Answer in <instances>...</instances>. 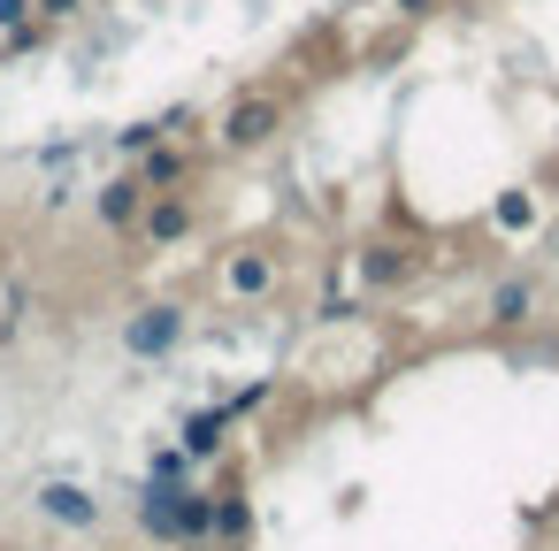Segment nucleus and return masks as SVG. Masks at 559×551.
Returning <instances> with one entry per match:
<instances>
[{
  "label": "nucleus",
  "instance_id": "obj_1",
  "mask_svg": "<svg viewBox=\"0 0 559 551\" xmlns=\"http://www.w3.org/2000/svg\"><path fill=\"white\" fill-rule=\"evenodd\" d=\"M276 131H284V100L276 93H238L215 123V154H261Z\"/></svg>",
  "mask_w": 559,
  "mask_h": 551
},
{
  "label": "nucleus",
  "instance_id": "obj_2",
  "mask_svg": "<svg viewBox=\"0 0 559 551\" xmlns=\"http://www.w3.org/2000/svg\"><path fill=\"white\" fill-rule=\"evenodd\" d=\"M185 330H192V314H185L177 299H154V307H139V314L123 322V352H131V360H169V352L185 345Z\"/></svg>",
  "mask_w": 559,
  "mask_h": 551
},
{
  "label": "nucleus",
  "instance_id": "obj_3",
  "mask_svg": "<svg viewBox=\"0 0 559 551\" xmlns=\"http://www.w3.org/2000/svg\"><path fill=\"white\" fill-rule=\"evenodd\" d=\"M192 230H200V207H192V192H154L131 238H139L146 253H177V245H185Z\"/></svg>",
  "mask_w": 559,
  "mask_h": 551
},
{
  "label": "nucleus",
  "instance_id": "obj_4",
  "mask_svg": "<svg viewBox=\"0 0 559 551\" xmlns=\"http://www.w3.org/2000/svg\"><path fill=\"white\" fill-rule=\"evenodd\" d=\"M146 184H139V169H123V177H108L100 192H93V215H100V230H116V238H131L139 230V215H146Z\"/></svg>",
  "mask_w": 559,
  "mask_h": 551
},
{
  "label": "nucleus",
  "instance_id": "obj_5",
  "mask_svg": "<svg viewBox=\"0 0 559 551\" xmlns=\"http://www.w3.org/2000/svg\"><path fill=\"white\" fill-rule=\"evenodd\" d=\"M276 284H284V261H276L269 245H246V253L223 261V291H230V299H269Z\"/></svg>",
  "mask_w": 559,
  "mask_h": 551
},
{
  "label": "nucleus",
  "instance_id": "obj_6",
  "mask_svg": "<svg viewBox=\"0 0 559 551\" xmlns=\"http://www.w3.org/2000/svg\"><path fill=\"white\" fill-rule=\"evenodd\" d=\"M215 551H253V498L238 475L215 482Z\"/></svg>",
  "mask_w": 559,
  "mask_h": 551
},
{
  "label": "nucleus",
  "instance_id": "obj_7",
  "mask_svg": "<svg viewBox=\"0 0 559 551\" xmlns=\"http://www.w3.org/2000/svg\"><path fill=\"white\" fill-rule=\"evenodd\" d=\"M39 513H47L55 528H78V536H85V528H100V498H93L85 482H62V475H55V482H39Z\"/></svg>",
  "mask_w": 559,
  "mask_h": 551
},
{
  "label": "nucleus",
  "instance_id": "obj_8",
  "mask_svg": "<svg viewBox=\"0 0 559 551\" xmlns=\"http://www.w3.org/2000/svg\"><path fill=\"white\" fill-rule=\"evenodd\" d=\"M131 169H139V184H146V192H185V184H192V169H200V154H185L177 139H162V146H154V154H139Z\"/></svg>",
  "mask_w": 559,
  "mask_h": 551
},
{
  "label": "nucleus",
  "instance_id": "obj_9",
  "mask_svg": "<svg viewBox=\"0 0 559 551\" xmlns=\"http://www.w3.org/2000/svg\"><path fill=\"white\" fill-rule=\"evenodd\" d=\"M483 314H490V330H506V337L528 330V322H536V284H528V276H498L490 299H483Z\"/></svg>",
  "mask_w": 559,
  "mask_h": 551
},
{
  "label": "nucleus",
  "instance_id": "obj_10",
  "mask_svg": "<svg viewBox=\"0 0 559 551\" xmlns=\"http://www.w3.org/2000/svg\"><path fill=\"white\" fill-rule=\"evenodd\" d=\"M177 543L185 551H215V490L177 482Z\"/></svg>",
  "mask_w": 559,
  "mask_h": 551
},
{
  "label": "nucleus",
  "instance_id": "obj_11",
  "mask_svg": "<svg viewBox=\"0 0 559 551\" xmlns=\"http://www.w3.org/2000/svg\"><path fill=\"white\" fill-rule=\"evenodd\" d=\"M353 268H360V284H368V291H399V284L414 276V253H406V245H391V238H368Z\"/></svg>",
  "mask_w": 559,
  "mask_h": 551
},
{
  "label": "nucleus",
  "instance_id": "obj_12",
  "mask_svg": "<svg viewBox=\"0 0 559 551\" xmlns=\"http://www.w3.org/2000/svg\"><path fill=\"white\" fill-rule=\"evenodd\" d=\"M131 513H139V528L154 536V543H177V482H139L131 490Z\"/></svg>",
  "mask_w": 559,
  "mask_h": 551
},
{
  "label": "nucleus",
  "instance_id": "obj_13",
  "mask_svg": "<svg viewBox=\"0 0 559 551\" xmlns=\"http://www.w3.org/2000/svg\"><path fill=\"white\" fill-rule=\"evenodd\" d=\"M223 436H230V406H200V414H185V429H177V444L192 452V467L223 459Z\"/></svg>",
  "mask_w": 559,
  "mask_h": 551
},
{
  "label": "nucleus",
  "instance_id": "obj_14",
  "mask_svg": "<svg viewBox=\"0 0 559 551\" xmlns=\"http://www.w3.org/2000/svg\"><path fill=\"white\" fill-rule=\"evenodd\" d=\"M162 139H169V123H162V116H146V123H123V131H116V154H123V161H139V154H154Z\"/></svg>",
  "mask_w": 559,
  "mask_h": 551
},
{
  "label": "nucleus",
  "instance_id": "obj_15",
  "mask_svg": "<svg viewBox=\"0 0 559 551\" xmlns=\"http://www.w3.org/2000/svg\"><path fill=\"white\" fill-rule=\"evenodd\" d=\"M490 223H498L506 238H521V230L536 223V200H528V192H498V207H490Z\"/></svg>",
  "mask_w": 559,
  "mask_h": 551
},
{
  "label": "nucleus",
  "instance_id": "obj_16",
  "mask_svg": "<svg viewBox=\"0 0 559 551\" xmlns=\"http://www.w3.org/2000/svg\"><path fill=\"white\" fill-rule=\"evenodd\" d=\"M146 475H154V482H192V452H185V444H154Z\"/></svg>",
  "mask_w": 559,
  "mask_h": 551
},
{
  "label": "nucleus",
  "instance_id": "obj_17",
  "mask_svg": "<svg viewBox=\"0 0 559 551\" xmlns=\"http://www.w3.org/2000/svg\"><path fill=\"white\" fill-rule=\"evenodd\" d=\"M223 406H230V421H246V414H261V406H276V383H246V391H230Z\"/></svg>",
  "mask_w": 559,
  "mask_h": 551
},
{
  "label": "nucleus",
  "instance_id": "obj_18",
  "mask_svg": "<svg viewBox=\"0 0 559 551\" xmlns=\"http://www.w3.org/2000/svg\"><path fill=\"white\" fill-rule=\"evenodd\" d=\"M32 9H39V24H78L85 0H32Z\"/></svg>",
  "mask_w": 559,
  "mask_h": 551
},
{
  "label": "nucleus",
  "instance_id": "obj_19",
  "mask_svg": "<svg viewBox=\"0 0 559 551\" xmlns=\"http://www.w3.org/2000/svg\"><path fill=\"white\" fill-rule=\"evenodd\" d=\"M39 9H32V0H0V39H9V32H24Z\"/></svg>",
  "mask_w": 559,
  "mask_h": 551
},
{
  "label": "nucleus",
  "instance_id": "obj_20",
  "mask_svg": "<svg viewBox=\"0 0 559 551\" xmlns=\"http://www.w3.org/2000/svg\"><path fill=\"white\" fill-rule=\"evenodd\" d=\"M391 9H399L406 24H421V16H437V9H444V0H391Z\"/></svg>",
  "mask_w": 559,
  "mask_h": 551
}]
</instances>
